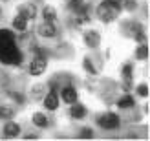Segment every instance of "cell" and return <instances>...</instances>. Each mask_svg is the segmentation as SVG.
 Listing matches in <instances>:
<instances>
[{"mask_svg": "<svg viewBox=\"0 0 150 141\" xmlns=\"http://www.w3.org/2000/svg\"><path fill=\"white\" fill-rule=\"evenodd\" d=\"M0 62L9 66L22 62V51L17 46L15 33L9 29H0Z\"/></svg>", "mask_w": 150, "mask_h": 141, "instance_id": "cell-1", "label": "cell"}, {"mask_svg": "<svg viewBox=\"0 0 150 141\" xmlns=\"http://www.w3.org/2000/svg\"><path fill=\"white\" fill-rule=\"evenodd\" d=\"M97 18L104 24L115 20L119 15H121V6H119L117 0H103V2L97 6Z\"/></svg>", "mask_w": 150, "mask_h": 141, "instance_id": "cell-2", "label": "cell"}, {"mask_svg": "<svg viewBox=\"0 0 150 141\" xmlns=\"http://www.w3.org/2000/svg\"><path fill=\"white\" fill-rule=\"evenodd\" d=\"M97 125L103 128V130H117L119 125H121V119H119L117 114H112V112H106L97 117Z\"/></svg>", "mask_w": 150, "mask_h": 141, "instance_id": "cell-3", "label": "cell"}, {"mask_svg": "<svg viewBox=\"0 0 150 141\" xmlns=\"http://www.w3.org/2000/svg\"><path fill=\"white\" fill-rule=\"evenodd\" d=\"M46 66H48L46 57H44V55H37L31 61V64H29V75H33V77L42 75V73L46 72Z\"/></svg>", "mask_w": 150, "mask_h": 141, "instance_id": "cell-4", "label": "cell"}, {"mask_svg": "<svg viewBox=\"0 0 150 141\" xmlns=\"http://www.w3.org/2000/svg\"><path fill=\"white\" fill-rule=\"evenodd\" d=\"M37 31H39V35L44 37V39H53V37L57 35V28H55L53 22H48L46 20V22H42V24L39 26Z\"/></svg>", "mask_w": 150, "mask_h": 141, "instance_id": "cell-5", "label": "cell"}, {"mask_svg": "<svg viewBox=\"0 0 150 141\" xmlns=\"http://www.w3.org/2000/svg\"><path fill=\"white\" fill-rule=\"evenodd\" d=\"M61 97H62L64 103L73 105V103H77V99H79V94H77V90H75L73 86H64L61 90Z\"/></svg>", "mask_w": 150, "mask_h": 141, "instance_id": "cell-6", "label": "cell"}, {"mask_svg": "<svg viewBox=\"0 0 150 141\" xmlns=\"http://www.w3.org/2000/svg\"><path fill=\"white\" fill-rule=\"evenodd\" d=\"M51 88H53V86H51ZM44 106H46V110H51V112L59 108V94L55 92V88L46 95V97H44Z\"/></svg>", "mask_w": 150, "mask_h": 141, "instance_id": "cell-7", "label": "cell"}, {"mask_svg": "<svg viewBox=\"0 0 150 141\" xmlns=\"http://www.w3.org/2000/svg\"><path fill=\"white\" fill-rule=\"evenodd\" d=\"M4 136L6 137H18L20 136V125L7 119V123L4 125Z\"/></svg>", "mask_w": 150, "mask_h": 141, "instance_id": "cell-8", "label": "cell"}, {"mask_svg": "<svg viewBox=\"0 0 150 141\" xmlns=\"http://www.w3.org/2000/svg\"><path fill=\"white\" fill-rule=\"evenodd\" d=\"M88 4H84V0H68V9L71 13H86L88 11Z\"/></svg>", "mask_w": 150, "mask_h": 141, "instance_id": "cell-9", "label": "cell"}, {"mask_svg": "<svg viewBox=\"0 0 150 141\" xmlns=\"http://www.w3.org/2000/svg\"><path fill=\"white\" fill-rule=\"evenodd\" d=\"M18 13L22 17H26L28 20H31L37 17V7L33 4H22V6H18Z\"/></svg>", "mask_w": 150, "mask_h": 141, "instance_id": "cell-10", "label": "cell"}, {"mask_svg": "<svg viewBox=\"0 0 150 141\" xmlns=\"http://www.w3.org/2000/svg\"><path fill=\"white\" fill-rule=\"evenodd\" d=\"M88 114V110L84 105H77V103H73L71 108H70V115H71V119H82V117H86Z\"/></svg>", "mask_w": 150, "mask_h": 141, "instance_id": "cell-11", "label": "cell"}, {"mask_svg": "<svg viewBox=\"0 0 150 141\" xmlns=\"http://www.w3.org/2000/svg\"><path fill=\"white\" fill-rule=\"evenodd\" d=\"M84 42H86L88 48H97L99 42H101V37L97 31H86L84 33Z\"/></svg>", "mask_w": 150, "mask_h": 141, "instance_id": "cell-12", "label": "cell"}, {"mask_svg": "<svg viewBox=\"0 0 150 141\" xmlns=\"http://www.w3.org/2000/svg\"><path fill=\"white\" fill-rule=\"evenodd\" d=\"M13 28L17 29V31H26V29H28V18L22 17V15L18 13L17 17L13 18Z\"/></svg>", "mask_w": 150, "mask_h": 141, "instance_id": "cell-13", "label": "cell"}, {"mask_svg": "<svg viewBox=\"0 0 150 141\" xmlns=\"http://www.w3.org/2000/svg\"><path fill=\"white\" fill-rule=\"evenodd\" d=\"M33 125H35V127H39V128H46L48 125H50V121H48V117L44 115V114L37 112V114H33Z\"/></svg>", "mask_w": 150, "mask_h": 141, "instance_id": "cell-14", "label": "cell"}, {"mask_svg": "<svg viewBox=\"0 0 150 141\" xmlns=\"http://www.w3.org/2000/svg\"><path fill=\"white\" fill-rule=\"evenodd\" d=\"M134 105H136V101H134V97H132V95H123V97L117 101V106L121 108V110L134 108Z\"/></svg>", "mask_w": 150, "mask_h": 141, "instance_id": "cell-15", "label": "cell"}, {"mask_svg": "<svg viewBox=\"0 0 150 141\" xmlns=\"http://www.w3.org/2000/svg\"><path fill=\"white\" fill-rule=\"evenodd\" d=\"M42 17H44V20H48V22H55V18H57V11H55L51 6H46V7L42 9Z\"/></svg>", "mask_w": 150, "mask_h": 141, "instance_id": "cell-16", "label": "cell"}, {"mask_svg": "<svg viewBox=\"0 0 150 141\" xmlns=\"http://www.w3.org/2000/svg\"><path fill=\"white\" fill-rule=\"evenodd\" d=\"M82 66H84V70L90 73V75H97V68L93 66V62H92V59H90V57L82 59Z\"/></svg>", "mask_w": 150, "mask_h": 141, "instance_id": "cell-17", "label": "cell"}, {"mask_svg": "<svg viewBox=\"0 0 150 141\" xmlns=\"http://www.w3.org/2000/svg\"><path fill=\"white\" fill-rule=\"evenodd\" d=\"M119 6H121V9H126V11H134L137 7V2L136 0H117Z\"/></svg>", "mask_w": 150, "mask_h": 141, "instance_id": "cell-18", "label": "cell"}, {"mask_svg": "<svg viewBox=\"0 0 150 141\" xmlns=\"http://www.w3.org/2000/svg\"><path fill=\"white\" fill-rule=\"evenodd\" d=\"M13 115H15V110L13 108H9V106H0V119L7 121V119H11Z\"/></svg>", "mask_w": 150, "mask_h": 141, "instance_id": "cell-19", "label": "cell"}, {"mask_svg": "<svg viewBox=\"0 0 150 141\" xmlns=\"http://www.w3.org/2000/svg\"><path fill=\"white\" fill-rule=\"evenodd\" d=\"M136 57L139 59V61H145V59L148 57V46L146 44H141V46L136 50Z\"/></svg>", "mask_w": 150, "mask_h": 141, "instance_id": "cell-20", "label": "cell"}, {"mask_svg": "<svg viewBox=\"0 0 150 141\" xmlns=\"http://www.w3.org/2000/svg\"><path fill=\"white\" fill-rule=\"evenodd\" d=\"M75 20H77L79 26L88 24V22H90V15H88V11H86V13H77V18H75Z\"/></svg>", "mask_w": 150, "mask_h": 141, "instance_id": "cell-21", "label": "cell"}, {"mask_svg": "<svg viewBox=\"0 0 150 141\" xmlns=\"http://www.w3.org/2000/svg\"><path fill=\"white\" fill-rule=\"evenodd\" d=\"M79 136H81L82 139H92V137H93V130H92V128H82V130L79 132Z\"/></svg>", "mask_w": 150, "mask_h": 141, "instance_id": "cell-22", "label": "cell"}, {"mask_svg": "<svg viewBox=\"0 0 150 141\" xmlns=\"http://www.w3.org/2000/svg\"><path fill=\"white\" fill-rule=\"evenodd\" d=\"M136 92H137V95H141V97H148V86L146 84H139L136 88Z\"/></svg>", "mask_w": 150, "mask_h": 141, "instance_id": "cell-23", "label": "cell"}, {"mask_svg": "<svg viewBox=\"0 0 150 141\" xmlns=\"http://www.w3.org/2000/svg\"><path fill=\"white\" fill-rule=\"evenodd\" d=\"M123 75L126 77V81H132V64H125L123 66Z\"/></svg>", "mask_w": 150, "mask_h": 141, "instance_id": "cell-24", "label": "cell"}, {"mask_svg": "<svg viewBox=\"0 0 150 141\" xmlns=\"http://www.w3.org/2000/svg\"><path fill=\"white\" fill-rule=\"evenodd\" d=\"M9 97H11V99H15V101H17V103H18V105H22V103H24V101H26V99H24V97H22V95H20V94H17V92H9Z\"/></svg>", "mask_w": 150, "mask_h": 141, "instance_id": "cell-25", "label": "cell"}, {"mask_svg": "<svg viewBox=\"0 0 150 141\" xmlns=\"http://www.w3.org/2000/svg\"><path fill=\"white\" fill-rule=\"evenodd\" d=\"M26 139H37V136L35 134H29V136H26Z\"/></svg>", "mask_w": 150, "mask_h": 141, "instance_id": "cell-26", "label": "cell"}, {"mask_svg": "<svg viewBox=\"0 0 150 141\" xmlns=\"http://www.w3.org/2000/svg\"><path fill=\"white\" fill-rule=\"evenodd\" d=\"M0 17H2V9H0Z\"/></svg>", "mask_w": 150, "mask_h": 141, "instance_id": "cell-27", "label": "cell"}]
</instances>
